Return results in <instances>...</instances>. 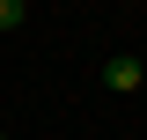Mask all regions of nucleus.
I'll list each match as a JSON object with an SVG mask.
<instances>
[{
	"instance_id": "1",
	"label": "nucleus",
	"mask_w": 147,
	"mask_h": 140,
	"mask_svg": "<svg viewBox=\"0 0 147 140\" xmlns=\"http://www.w3.org/2000/svg\"><path fill=\"white\" fill-rule=\"evenodd\" d=\"M140 81H147L140 59H103V88H140Z\"/></svg>"
},
{
	"instance_id": "2",
	"label": "nucleus",
	"mask_w": 147,
	"mask_h": 140,
	"mask_svg": "<svg viewBox=\"0 0 147 140\" xmlns=\"http://www.w3.org/2000/svg\"><path fill=\"white\" fill-rule=\"evenodd\" d=\"M22 22V0H0V30H15Z\"/></svg>"
},
{
	"instance_id": "3",
	"label": "nucleus",
	"mask_w": 147,
	"mask_h": 140,
	"mask_svg": "<svg viewBox=\"0 0 147 140\" xmlns=\"http://www.w3.org/2000/svg\"><path fill=\"white\" fill-rule=\"evenodd\" d=\"M0 140H7V133H0Z\"/></svg>"
}]
</instances>
